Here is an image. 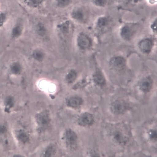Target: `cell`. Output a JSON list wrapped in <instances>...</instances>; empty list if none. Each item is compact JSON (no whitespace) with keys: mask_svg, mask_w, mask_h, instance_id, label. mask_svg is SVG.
I'll use <instances>...</instances> for the list:
<instances>
[{"mask_svg":"<svg viewBox=\"0 0 157 157\" xmlns=\"http://www.w3.org/2000/svg\"><path fill=\"white\" fill-rule=\"evenodd\" d=\"M93 3L96 6L103 7L106 5L107 0H92Z\"/></svg>","mask_w":157,"mask_h":157,"instance_id":"23","label":"cell"},{"mask_svg":"<svg viewBox=\"0 0 157 157\" xmlns=\"http://www.w3.org/2000/svg\"><path fill=\"white\" fill-rule=\"evenodd\" d=\"M68 105L74 108H78L81 105L82 100L79 97H74L69 99L67 101Z\"/></svg>","mask_w":157,"mask_h":157,"instance_id":"13","label":"cell"},{"mask_svg":"<svg viewBox=\"0 0 157 157\" xmlns=\"http://www.w3.org/2000/svg\"><path fill=\"white\" fill-rule=\"evenodd\" d=\"M138 45L140 49L144 53L147 54L151 49L152 42L150 39H145L140 42Z\"/></svg>","mask_w":157,"mask_h":157,"instance_id":"11","label":"cell"},{"mask_svg":"<svg viewBox=\"0 0 157 157\" xmlns=\"http://www.w3.org/2000/svg\"><path fill=\"white\" fill-rule=\"evenodd\" d=\"M55 149L53 146H50L48 147L45 152L44 155H47L46 156H50L51 155H53L55 152Z\"/></svg>","mask_w":157,"mask_h":157,"instance_id":"24","label":"cell"},{"mask_svg":"<svg viewBox=\"0 0 157 157\" xmlns=\"http://www.w3.org/2000/svg\"><path fill=\"white\" fill-rule=\"evenodd\" d=\"M6 131V128L2 126H0V134L4 133Z\"/></svg>","mask_w":157,"mask_h":157,"instance_id":"29","label":"cell"},{"mask_svg":"<svg viewBox=\"0 0 157 157\" xmlns=\"http://www.w3.org/2000/svg\"><path fill=\"white\" fill-rule=\"evenodd\" d=\"M77 76L76 72L74 71H72L70 72L67 75L66 77V80L69 83L73 82Z\"/></svg>","mask_w":157,"mask_h":157,"instance_id":"20","label":"cell"},{"mask_svg":"<svg viewBox=\"0 0 157 157\" xmlns=\"http://www.w3.org/2000/svg\"><path fill=\"white\" fill-rule=\"evenodd\" d=\"M108 23V19L106 17H102L98 20L97 25L99 28L102 29L106 27Z\"/></svg>","mask_w":157,"mask_h":157,"instance_id":"19","label":"cell"},{"mask_svg":"<svg viewBox=\"0 0 157 157\" xmlns=\"http://www.w3.org/2000/svg\"><path fill=\"white\" fill-rule=\"evenodd\" d=\"M20 139L22 141H25L27 139V136L24 133H21L20 136Z\"/></svg>","mask_w":157,"mask_h":157,"instance_id":"27","label":"cell"},{"mask_svg":"<svg viewBox=\"0 0 157 157\" xmlns=\"http://www.w3.org/2000/svg\"><path fill=\"white\" fill-rule=\"evenodd\" d=\"M65 137L67 142L69 145H73L76 143L77 136L72 130H67L66 133Z\"/></svg>","mask_w":157,"mask_h":157,"instance_id":"12","label":"cell"},{"mask_svg":"<svg viewBox=\"0 0 157 157\" xmlns=\"http://www.w3.org/2000/svg\"><path fill=\"white\" fill-rule=\"evenodd\" d=\"M122 38L125 40H129L132 36V31L130 28L128 26H124L122 28L121 32Z\"/></svg>","mask_w":157,"mask_h":157,"instance_id":"16","label":"cell"},{"mask_svg":"<svg viewBox=\"0 0 157 157\" xmlns=\"http://www.w3.org/2000/svg\"><path fill=\"white\" fill-rule=\"evenodd\" d=\"M151 3H154L155 2V0H150Z\"/></svg>","mask_w":157,"mask_h":157,"instance_id":"30","label":"cell"},{"mask_svg":"<svg viewBox=\"0 0 157 157\" xmlns=\"http://www.w3.org/2000/svg\"><path fill=\"white\" fill-rule=\"evenodd\" d=\"M152 80L149 77L145 78L141 81L139 83L140 89L144 93L149 92L152 86Z\"/></svg>","mask_w":157,"mask_h":157,"instance_id":"10","label":"cell"},{"mask_svg":"<svg viewBox=\"0 0 157 157\" xmlns=\"http://www.w3.org/2000/svg\"><path fill=\"white\" fill-rule=\"evenodd\" d=\"M110 66L114 69L117 71H121L125 67L126 61L123 57L116 56L110 60Z\"/></svg>","mask_w":157,"mask_h":157,"instance_id":"6","label":"cell"},{"mask_svg":"<svg viewBox=\"0 0 157 157\" xmlns=\"http://www.w3.org/2000/svg\"><path fill=\"white\" fill-rule=\"evenodd\" d=\"M33 56L35 59L40 61L43 59L44 55L43 52L40 50H36L33 52Z\"/></svg>","mask_w":157,"mask_h":157,"instance_id":"21","label":"cell"},{"mask_svg":"<svg viewBox=\"0 0 157 157\" xmlns=\"http://www.w3.org/2000/svg\"><path fill=\"white\" fill-rule=\"evenodd\" d=\"M25 7L32 10L40 8L43 5L44 0H18Z\"/></svg>","mask_w":157,"mask_h":157,"instance_id":"5","label":"cell"},{"mask_svg":"<svg viewBox=\"0 0 157 157\" xmlns=\"http://www.w3.org/2000/svg\"><path fill=\"white\" fill-rule=\"evenodd\" d=\"M71 20L78 23H84L86 19V13L82 7L78 6L74 8L70 13Z\"/></svg>","mask_w":157,"mask_h":157,"instance_id":"3","label":"cell"},{"mask_svg":"<svg viewBox=\"0 0 157 157\" xmlns=\"http://www.w3.org/2000/svg\"><path fill=\"white\" fill-rule=\"evenodd\" d=\"M121 128L116 127L110 132V135L113 140L120 145H125L128 140V137Z\"/></svg>","mask_w":157,"mask_h":157,"instance_id":"1","label":"cell"},{"mask_svg":"<svg viewBox=\"0 0 157 157\" xmlns=\"http://www.w3.org/2000/svg\"><path fill=\"white\" fill-rule=\"evenodd\" d=\"M149 136L150 139L153 141H156L157 139V131L155 130H151L149 132Z\"/></svg>","mask_w":157,"mask_h":157,"instance_id":"25","label":"cell"},{"mask_svg":"<svg viewBox=\"0 0 157 157\" xmlns=\"http://www.w3.org/2000/svg\"><path fill=\"white\" fill-rule=\"evenodd\" d=\"M151 28L155 32V31H156L157 30V20H156L154 21L153 24L151 25Z\"/></svg>","mask_w":157,"mask_h":157,"instance_id":"28","label":"cell"},{"mask_svg":"<svg viewBox=\"0 0 157 157\" xmlns=\"http://www.w3.org/2000/svg\"><path fill=\"white\" fill-rule=\"evenodd\" d=\"M9 71L10 74L14 76H20L23 72V67L19 61L13 62L10 65Z\"/></svg>","mask_w":157,"mask_h":157,"instance_id":"8","label":"cell"},{"mask_svg":"<svg viewBox=\"0 0 157 157\" xmlns=\"http://www.w3.org/2000/svg\"><path fill=\"white\" fill-rule=\"evenodd\" d=\"M24 26L20 22L15 23L12 26L10 32V36L14 40L19 38L22 35L24 32Z\"/></svg>","mask_w":157,"mask_h":157,"instance_id":"4","label":"cell"},{"mask_svg":"<svg viewBox=\"0 0 157 157\" xmlns=\"http://www.w3.org/2000/svg\"><path fill=\"white\" fill-rule=\"evenodd\" d=\"M36 30L40 35H44L45 32V29L44 25L40 22H38L36 25Z\"/></svg>","mask_w":157,"mask_h":157,"instance_id":"22","label":"cell"},{"mask_svg":"<svg viewBox=\"0 0 157 157\" xmlns=\"http://www.w3.org/2000/svg\"><path fill=\"white\" fill-rule=\"evenodd\" d=\"M38 121L40 125L45 126L49 123V117L46 114L41 113L38 117Z\"/></svg>","mask_w":157,"mask_h":157,"instance_id":"17","label":"cell"},{"mask_svg":"<svg viewBox=\"0 0 157 157\" xmlns=\"http://www.w3.org/2000/svg\"><path fill=\"white\" fill-rule=\"evenodd\" d=\"M9 20V16L6 11L0 10V29L3 28L7 23Z\"/></svg>","mask_w":157,"mask_h":157,"instance_id":"14","label":"cell"},{"mask_svg":"<svg viewBox=\"0 0 157 157\" xmlns=\"http://www.w3.org/2000/svg\"><path fill=\"white\" fill-rule=\"evenodd\" d=\"M13 103V99L12 97L9 96L6 98L5 103L6 105L9 107L12 106Z\"/></svg>","mask_w":157,"mask_h":157,"instance_id":"26","label":"cell"},{"mask_svg":"<svg viewBox=\"0 0 157 157\" xmlns=\"http://www.w3.org/2000/svg\"><path fill=\"white\" fill-rule=\"evenodd\" d=\"M94 79L95 83L98 86H101L105 84V79L100 72H98L95 73L94 76Z\"/></svg>","mask_w":157,"mask_h":157,"instance_id":"15","label":"cell"},{"mask_svg":"<svg viewBox=\"0 0 157 157\" xmlns=\"http://www.w3.org/2000/svg\"><path fill=\"white\" fill-rule=\"evenodd\" d=\"M127 103L123 100H116L112 102L110 106L111 112L115 114H121L124 113L128 109Z\"/></svg>","mask_w":157,"mask_h":157,"instance_id":"2","label":"cell"},{"mask_svg":"<svg viewBox=\"0 0 157 157\" xmlns=\"http://www.w3.org/2000/svg\"><path fill=\"white\" fill-rule=\"evenodd\" d=\"M93 115L88 113H85L81 115L78 119L79 124L83 126H89L94 123Z\"/></svg>","mask_w":157,"mask_h":157,"instance_id":"7","label":"cell"},{"mask_svg":"<svg viewBox=\"0 0 157 157\" xmlns=\"http://www.w3.org/2000/svg\"><path fill=\"white\" fill-rule=\"evenodd\" d=\"M78 44L79 47L82 49L89 48L91 45L90 38L85 34L82 33L80 34L78 38Z\"/></svg>","mask_w":157,"mask_h":157,"instance_id":"9","label":"cell"},{"mask_svg":"<svg viewBox=\"0 0 157 157\" xmlns=\"http://www.w3.org/2000/svg\"><path fill=\"white\" fill-rule=\"evenodd\" d=\"M71 2L72 0H55L56 6L61 9L68 7L70 5Z\"/></svg>","mask_w":157,"mask_h":157,"instance_id":"18","label":"cell"}]
</instances>
